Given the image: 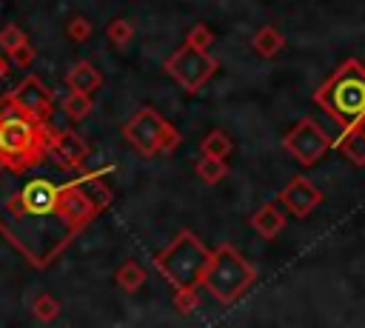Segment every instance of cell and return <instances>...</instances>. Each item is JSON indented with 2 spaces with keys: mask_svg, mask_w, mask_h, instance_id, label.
Listing matches in <instances>:
<instances>
[{
  "mask_svg": "<svg viewBox=\"0 0 365 328\" xmlns=\"http://www.w3.org/2000/svg\"><path fill=\"white\" fill-rule=\"evenodd\" d=\"M282 145L291 151V157H294L297 163L314 165V163H319V160L331 151L334 140H331V134H328L317 120L302 117V120L282 137Z\"/></svg>",
  "mask_w": 365,
  "mask_h": 328,
  "instance_id": "5",
  "label": "cell"
},
{
  "mask_svg": "<svg viewBox=\"0 0 365 328\" xmlns=\"http://www.w3.org/2000/svg\"><path fill=\"white\" fill-rule=\"evenodd\" d=\"M211 40H214L211 29H208V26H202V23H197V26L188 31V40H185V43H191V46H197V48H208V46H211Z\"/></svg>",
  "mask_w": 365,
  "mask_h": 328,
  "instance_id": "23",
  "label": "cell"
},
{
  "mask_svg": "<svg viewBox=\"0 0 365 328\" xmlns=\"http://www.w3.org/2000/svg\"><path fill=\"white\" fill-rule=\"evenodd\" d=\"M100 83H103V77H100V71H97L91 63H77V66L68 71V86H71L74 91L91 94L94 88H100Z\"/></svg>",
  "mask_w": 365,
  "mask_h": 328,
  "instance_id": "14",
  "label": "cell"
},
{
  "mask_svg": "<svg viewBox=\"0 0 365 328\" xmlns=\"http://www.w3.org/2000/svg\"><path fill=\"white\" fill-rule=\"evenodd\" d=\"M57 203H60V188L54 183L43 180V177L29 180L20 191V205L31 217H43V214L57 211Z\"/></svg>",
  "mask_w": 365,
  "mask_h": 328,
  "instance_id": "8",
  "label": "cell"
},
{
  "mask_svg": "<svg viewBox=\"0 0 365 328\" xmlns=\"http://www.w3.org/2000/svg\"><path fill=\"white\" fill-rule=\"evenodd\" d=\"M117 282L125 288V291H134V288H140L143 282H145V271L137 265V262H125L123 268H120V274H117Z\"/></svg>",
  "mask_w": 365,
  "mask_h": 328,
  "instance_id": "20",
  "label": "cell"
},
{
  "mask_svg": "<svg viewBox=\"0 0 365 328\" xmlns=\"http://www.w3.org/2000/svg\"><path fill=\"white\" fill-rule=\"evenodd\" d=\"M3 74H6V60L0 57V77H3Z\"/></svg>",
  "mask_w": 365,
  "mask_h": 328,
  "instance_id": "30",
  "label": "cell"
},
{
  "mask_svg": "<svg viewBox=\"0 0 365 328\" xmlns=\"http://www.w3.org/2000/svg\"><path fill=\"white\" fill-rule=\"evenodd\" d=\"M251 228H254L259 237L274 240V237L285 228V214H282V208H279V205H274V203H268V205L257 208V211H254V217H251Z\"/></svg>",
  "mask_w": 365,
  "mask_h": 328,
  "instance_id": "12",
  "label": "cell"
},
{
  "mask_svg": "<svg viewBox=\"0 0 365 328\" xmlns=\"http://www.w3.org/2000/svg\"><path fill=\"white\" fill-rule=\"evenodd\" d=\"M54 151L60 154V160L63 163H68V165H77L83 157H86V151H88V145L77 137V134H71V131H63L57 140H54Z\"/></svg>",
  "mask_w": 365,
  "mask_h": 328,
  "instance_id": "15",
  "label": "cell"
},
{
  "mask_svg": "<svg viewBox=\"0 0 365 328\" xmlns=\"http://www.w3.org/2000/svg\"><path fill=\"white\" fill-rule=\"evenodd\" d=\"M197 174H200L205 183H220V180L228 174V165H225V160H220V157L202 154V160L197 163Z\"/></svg>",
  "mask_w": 365,
  "mask_h": 328,
  "instance_id": "17",
  "label": "cell"
},
{
  "mask_svg": "<svg viewBox=\"0 0 365 328\" xmlns=\"http://www.w3.org/2000/svg\"><path fill=\"white\" fill-rule=\"evenodd\" d=\"M339 151H342L354 165H365V125L342 128Z\"/></svg>",
  "mask_w": 365,
  "mask_h": 328,
  "instance_id": "13",
  "label": "cell"
},
{
  "mask_svg": "<svg viewBox=\"0 0 365 328\" xmlns=\"http://www.w3.org/2000/svg\"><path fill=\"white\" fill-rule=\"evenodd\" d=\"M282 46H285V37L279 34L277 26H262V29L254 34V40H251V48H254L259 57H274Z\"/></svg>",
  "mask_w": 365,
  "mask_h": 328,
  "instance_id": "16",
  "label": "cell"
},
{
  "mask_svg": "<svg viewBox=\"0 0 365 328\" xmlns=\"http://www.w3.org/2000/svg\"><path fill=\"white\" fill-rule=\"evenodd\" d=\"M211 254L214 251H208L191 231H182L174 237L168 248H163L154 257V265L174 288H194L202 282L211 265Z\"/></svg>",
  "mask_w": 365,
  "mask_h": 328,
  "instance_id": "2",
  "label": "cell"
},
{
  "mask_svg": "<svg viewBox=\"0 0 365 328\" xmlns=\"http://www.w3.org/2000/svg\"><path fill=\"white\" fill-rule=\"evenodd\" d=\"M14 106L29 117V120H43L48 114V91L37 77H26L14 91H11Z\"/></svg>",
  "mask_w": 365,
  "mask_h": 328,
  "instance_id": "9",
  "label": "cell"
},
{
  "mask_svg": "<svg viewBox=\"0 0 365 328\" xmlns=\"http://www.w3.org/2000/svg\"><path fill=\"white\" fill-rule=\"evenodd\" d=\"M254 280H257V271L251 268V262H245L231 245H220L211 254V265L202 277V285L220 302H234L254 285Z\"/></svg>",
  "mask_w": 365,
  "mask_h": 328,
  "instance_id": "3",
  "label": "cell"
},
{
  "mask_svg": "<svg viewBox=\"0 0 365 328\" xmlns=\"http://www.w3.org/2000/svg\"><path fill=\"white\" fill-rule=\"evenodd\" d=\"M11 57H14V63H17V66H29V63H31V57H34V51L29 48V43H23V46H17V48L11 51Z\"/></svg>",
  "mask_w": 365,
  "mask_h": 328,
  "instance_id": "28",
  "label": "cell"
},
{
  "mask_svg": "<svg viewBox=\"0 0 365 328\" xmlns=\"http://www.w3.org/2000/svg\"><path fill=\"white\" fill-rule=\"evenodd\" d=\"M314 103L339 125H365V66L356 57L342 60L314 91Z\"/></svg>",
  "mask_w": 365,
  "mask_h": 328,
  "instance_id": "1",
  "label": "cell"
},
{
  "mask_svg": "<svg viewBox=\"0 0 365 328\" xmlns=\"http://www.w3.org/2000/svg\"><path fill=\"white\" fill-rule=\"evenodd\" d=\"M168 123L151 111V108H140L128 123H125V140L140 151V154H154L163 145V134H165Z\"/></svg>",
  "mask_w": 365,
  "mask_h": 328,
  "instance_id": "6",
  "label": "cell"
},
{
  "mask_svg": "<svg viewBox=\"0 0 365 328\" xmlns=\"http://www.w3.org/2000/svg\"><path fill=\"white\" fill-rule=\"evenodd\" d=\"M77 185H80V188H83V194H86V197L94 203V208H103V205L111 200L108 188H106V185H103L97 177H83Z\"/></svg>",
  "mask_w": 365,
  "mask_h": 328,
  "instance_id": "18",
  "label": "cell"
},
{
  "mask_svg": "<svg viewBox=\"0 0 365 328\" xmlns=\"http://www.w3.org/2000/svg\"><path fill=\"white\" fill-rule=\"evenodd\" d=\"M57 211H60L71 225H80V222L91 220L97 208H94V203L83 194V188H80V185H66V188H60Z\"/></svg>",
  "mask_w": 365,
  "mask_h": 328,
  "instance_id": "11",
  "label": "cell"
},
{
  "mask_svg": "<svg viewBox=\"0 0 365 328\" xmlns=\"http://www.w3.org/2000/svg\"><path fill=\"white\" fill-rule=\"evenodd\" d=\"M279 203L294 214V217H299V220H305L319 203H322V191L308 180V177H302V174H297L282 191H279Z\"/></svg>",
  "mask_w": 365,
  "mask_h": 328,
  "instance_id": "7",
  "label": "cell"
},
{
  "mask_svg": "<svg viewBox=\"0 0 365 328\" xmlns=\"http://www.w3.org/2000/svg\"><path fill=\"white\" fill-rule=\"evenodd\" d=\"M165 71H168L185 91H197V88L217 71V60H214L205 48H197V46L185 43L182 48H177V51L165 60Z\"/></svg>",
  "mask_w": 365,
  "mask_h": 328,
  "instance_id": "4",
  "label": "cell"
},
{
  "mask_svg": "<svg viewBox=\"0 0 365 328\" xmlns=\"http://www.w3.org/2000/svg\"><path fill=\"white\" fill-rule=\"evenodd\" d=\"M26 43V34L17 29V26H6L3 31H0V46L6 48V51H14L17 46H23Z\"/></svg>",
  "mask_w": 365,
  "mask_h": 328,
  "instance_id": "22",
  "label": "cell"
},
{
  "mask_svg": "<svg viewBox=\"0 0 365 328\" xmlns=\"http://www.w3.org/2000/svg\"><path fill=\"white\" fill-rule=\"evenodd\" d=\"M174 305L180 308V311H194L197 308V294H194V288H177V297H174Z\"/></svg>",
  "mask_w": 365,
  "mask_h": 328,
  "instance_id": "26",
  "label": "cell"
},
{
  "mask_svg": "<svg viewBox=\"0 0 365 328\" xmlns=\"http://www.w3.org/2000/svg\"><path fill=\"white\" fill-rule=\"evenodd\" d=\"M66 31H68L71 40H86V37L91 34V23H88L86 17H71L68 26H66Z\"/></svg>",
  "mask_w": 365,
  "mask_h": 328,
  "instance_id": "24",
  "label": "cell"
},
{
  "mask_svg": "<svg viewBox=\"0 0 365 328\" xmlns=\"http://www.w3.org/2000/svg\"><path fill=\"white\" fill-rule=\"evenodd\" d=\"M91 111V94H83V91H74L66 97V114L68 117H86Z\"/></svg>",
  "mask_w": 365,
  "mask_h": 328,
  "instance_id": "21",
  "label": "cell"
},
{
  "mask_svg": "<svg viewBox=\"0 0 365 328\" xmlns=\"http://www.w3.org/2000/svg\"><path fill=\"white\" fill-rule=\"evenodd\" d=\"M108 37H111V43L123 46V43H128V37H131V26H128L125 20H114V23L108 26Z\"/></svg>",
  "mask_w": 365,
  "mask_h": 328,
  "instance_id": "25",
  "label": "cell"
},
{
  "mask_svg": "<svg viewBox=\"0 0 365 328\" xmlns=\"http://www.w3.org/2000/svg\"><path fill=\"white\" fill-rule=\"evenodd\" d=\"M202 154H211V157L225 160V157L231 154V140H228L222 131H211V134L202 140Z\"/></svg>",
  "mask_w": 365,
  "mask_h": 328,
  "instance_id": "19",
  "label": "cell"
},
{
  "mask_svg": "<svg viewBox=\"0 0 365 328\" xmlns=\"http://www.w3.org/2000/svg\"><path fill=\"white\" fill-rule=\"evenodd\" d=\"M34 143V125L26 114L0 120V151H26Z\"/></svg>",
  "mask_w": 365,
  "mask_h": 328,
  "instance_id": "10",
  "label": "cell"
},
{
  "mask_svg": "<svg viewBox=\"0 0 365 328\" xmlns=\"http://www.w3.org/2000/svg\"><path fill=\"white\" fill-rule=\"evenodd\" d=\"M177 143H180V134L168 125V128H165V134H163V145H160V151H171Z\"/></svg>",
  "mask_w": 365,
  "mask_h": 328,
  "instance_id": "29",
  "label": "cell"
},
{
  "mask_svg": "<svg viewBox=\"0 0 365 328\" xmlns=\"http://www.w3.org/2000/svg\"><path fill=\"white\" fill-rule=\"evenodd\" d=\"M34 314H37L40 319H54V317H57V302H54L51 297H40V299L34 302Z\"/></svg>",
  "mask_w": 365,
  "mask_h": 328,
  "instance_id": "27",
  "label": "cell"
}]
</instances>
